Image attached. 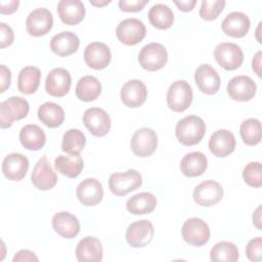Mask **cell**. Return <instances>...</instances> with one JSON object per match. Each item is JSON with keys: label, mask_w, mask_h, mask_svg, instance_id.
<instances>
[{"label": "cell", "mask_w": 262, "mask_h": 262, "mask_svg": "<svg viewBox=\"0 0 262 262\" xmlns=\"http://www.w3.org/2000/svg\"><path fill=\"white\" fill-rule=\"evenodd\" d=\"M206 133V124L204 120L198 116L190 115L179 120L175 134L178 141L186 146L198 144Z\"/></svg>", "instance_id": "obj_1"}, {"label": "cell", "mask_w": 262, "mask_h": 262, "mask_svg": "<svg viewBox=\"0 0 262 262\" xmlns=\"http://www.w3.org/2000/svg\"><path fill=\"white\" fill-rule=\"evenodd\" d=\"M29 102L20 96H11L0 103V127L9 128L14 121L26 118L29 114Z\"/></svg>", "instance_id": "obj_2"}, {"label": "cell", "mask_w": 262, "mask_h": 262, "mask_svg": "<svg viewBox=\"0 0 262 262\" xmlns=\"http://www.w3.org/2000/svg\"><path fill=\"white\" fill-rule=\"evenodd\" d=\"M192 97L191 86L184 80L173 82L169 86L166 95L169 108L175 113H182L187 110L191 104Z\"/></svg>", "instance_id": "obj_3"}, {"label": "cell", "mask_w": 262, "mask_h": 262, "mask_svg": "<svg viewBox=\"0 0 262 262\" xmlns=\"http://www.w3.org/2000/svg\"><path fill=\"white\" fill-rule=\"evenodd\" d=\"M141 184L142 177L134 169H129L123 173H113L108 178L110 190L117 196H124L139 188Z\"/></svg>", "instance_id": "obj_4"}, {"label": "cell", "mask_w": 262, "mask_h": 262, "mask_svg": "<svg viewBox=\"0 0 262 262\" xmlns=\"http://www.w3.org/2000/svg\"><path fill=\"white\" fill-rule=\"evenodd\" d=\"M168 60V53L164 45L160 43H149L141 48L138 54V61L141 68L155 72L163 69Z\"/></svg>", "instance_id": "obj_5"}, {"label": "cell", "mask_w": 262, "mask_h": 262, "mask_svg": "<svg viewBox=\"0 0 262 262\" xmlns=\"http://www.w3.org/2000/svg\"><path fill=\"white\" fill-rule=\"evenodd\" d=\"M210 228L201 218H188L181 227V235L185 243L193 247H202L210 239Z\"/></svg>", "instance_id": "obj_6"}, {"label": "cell", "mask_w": 262, "mask_h": 262, "mask_svg": "<svg viewBox=\"0 0 262 262\" xmlns=\"http://www.w3.org/2000/svg\"><path fill=\"white\" fill-rule=\"evenodd\" d=\"M214 57L224 70L233 71L242 66L244 52L235 43L222 42L215 47Z\"/></svg>", "instance_id": "obj_7"}, {"label": "cell", "mask_w": 262, "mask_h": 262, "mask_svg": "<svg viewBox=\"0 0 262 262\" xmlns=\"http://www.w3.org/2000/svg\"><path fill=\"white\" fill-rule=\"evenodd\" d=\"M130 146L135 156L140 158L149 157L158 147L157 133L150 128H140L132 135Z\"/></svg>", "instance_id": "obj_8"}, {"label": "cell", "mask_w": 262, "mask_h": 262, "mask_svg": "<svg viewBox=\"0 0 262 262\" xmlns=\"http://www.w3.org/2000/svg\"><path fill=\"white\" fill-rule=\"evenodd\" d=\"M146 34L144 24L138 18H126L119 23L116 35L119 41L125 45H136L141 42Z\"/></svg>", "instance_id": "obj_9"}, {"label": "cell", "mask_w": 262, "mask_h": 262, "mask_svg": "<svg viewBox=\"0 0 262 262\" xmlns=\"http://www.w3.org/2000/svg\"><path fill=\"white\" fill-rule=\"evenodd\" d=\"M83 123L89 132L96 136H105L112 126V121L108 114L100 107H90L84 112Z\"/></svg>", "instance_id": "obj_10"}, {"label": "cell", "mask_w": 262, "mask_h": 262, "mask_svg": "<svg viewBox=\"0 0 262 262\" xmlns=\"http://www.w3.org/2000/svg\"><path fill=\"white\" fill-rule=\"evenodd\" d=\"M155 229L150 221L146 219L131 223L126 230V241L132 248H143L147 246L154 237Z\"/></svg>", "instance_id": "obj_11"}, {"label": "cell", "mask_w": 262, "mask_h": 262, "mask_svg": "<svg viewBox=\"0 0 262 262\" xmlns=\"http://www.w3.org/2000/svg\"><path fill=\"white\" fill-rule=\"evenodd\" d=\"M53 16L49 9L39 7L31 11L26 20V29L29 35L41 37L46 35L52 28Z\"/></svg>", "instance_id": "obj_12"}, {"label": "cell", "mask_w": 262, "mask_h": 262, "mask_svg": "<svg viewBox=\"0 0 262 262\" xmlns=\"http://www.w3.org/2000/svg\"><path fill=\"white\" fill-rule=\"evenodd\" d=\"M223 187L215 180H205L195 186L193 201L203 207H211L219 203L223 198Z\"/></svg>", "instance_id": "obj_13"}, {"label": "cell", "mask_w": 262, "mask_h": 262, "mask_svg": "<svg viewBox=\"0 0 262 262\" xmlns=\"http://www.w3.org/2000/svg\"><path fill=\"white\" fill-rule=\"evenodd\" d=\"M72 84L71 74L63 68L52 69L46 77L45 89L54 97H62L70 91Z\"/></svg>", "instance_id": "obj_14"}, {"label": "cell", "mask_w": 262, "mask_h": 262, "mask_svg": "<svg viewBox=\"0 0 262 262\" xmlns=\"http://www.w3.org/2000/svg\"><path fill=\"white\" fill-rule=\"evenodd\" d=\"M31 180L33 185L39 190H49L57 183V175L45 156L36 163Z\"/></svg>", "instance_id": "obj_15"}, {"label": "cell", "mask_w": 262, "mask_h": 262, "mask_svg": "<svg viewBox=\"0 0 262 262\" xmlns=\"http://www.w3.org/2000/svg\"><path fill=\"white\" fill-rule=\"evenodd\" d=\"M257 86L249 76H235L227 84L229 97L236 101H249L256 94Z\"/></svg>", "instance_id": "obj_16"}, {"label": "cell", "mask_w": 262, "mask_h": 262, "mask_svg": "<svg viewBox=\"0 0 262 262\" xmlns=\"http://www.w3.org/2000/svg\"><path fill=\"white\" fill-rule=\"evenodd\" d=\"M84 59L89 68L93 70H103L111 62V49L102 42H92L85 48Z\"/></svg>", "instance_id": "obj_17"}, {"label": "cell", "mask_w": 262, "mask_h": 262, "mask_svg": "<svg viewBox=\"0 0 262 262\" xmlns=\"http://www.w3.org/2000/svg\"><path fill=\"white\" fill-rule=\"evenodd\" d=\"M194 81L199 89L208 95L217 93L221 83L217 71L208 63H203L196 68L194 72Z\"/></svg>", "instance_id": "obj_18"}, {"label": "cell", "mask_w": 262, "mask_h": 262, "mask_svg": "<svg viewBox=\"0 0 262 262\" xmlns=\"http://www.w3.org/2000/svg\"><path fill=\"white\" fill-rule=\"evenodd\" d=\"M76 195L82 205L88 207L96 206L103 198V188L97 179L86 178L77 186Z\"/></svg>", "instance_id": "obj_19"}, {"label": "cell", "mask_w": 262, "mask_h": 262, "mask_svg": "<svg viewBox=\"0 0 262 262\" xmlns=\"http://www.w3.org/2000/svg\"><path fill=\"white\" fill-rule=\"evenodd\" d=\"M121 100L128 107H139L147 97V89L143 82L134 79L126 82L121 89Z\"/></svg>", "instance_id": "obj_20"}, {"label": "cell", "mask_w": 262, "mask_h": 262, "mask_svg": "<svg viewBox=\"0 0 262 262\" xmlns=\"http://www.w3.org/2000/svg\"><path fill=\"white\" fill-rule=\"evenodd\" d=\"M29 170V160L26 156L12 152L7 155L2 162V172L11 181H19L25 178Z\"/></svg>", "instance_id": "obj_21"}, {"label": "cell", "mask_w": 262, "mask_h": 262, "mask_svg": "<svg viewBox=\"0 0 262 262\" xmlns=\"http://www.w3.org/2000/svg\"><path fill=\"white\" fill-rule=\"evenodd\" d=\"M250 27L251 21L249 16L241 11L228 13L221 24L223 33L234 38L245 37L248 34Z\"/></svg>", "instance_id": "obj_22"}, {"label": "cell", "mask_w": 262, "mask_h": 262, "mask_svg": "<svg viewBox=\"0 0 262 262\" xmlns=\"http://www.w3.org/2000/svg\"><path fill=\"white\" fill-rule=\"evenodd\" d=\"M235 137L226 129H220L215 131L209 139L210 151L218 158H224L229 156L235 148Z\"/></svg>", "instance_id": "obj_23"}, {"label": "cell", "mask_w": 262, "mask_h": 262, "mask_svg": "<svg viewBox=\"0 0 262 262\" xmlns=\"http://www.w3.org/2000/svg\"><path fill=\"white\" fill-rule=\"evenodd\" d=\"M85 6L80 0H60L57 3V13L60 20L69 26L80 24L85 17Z\"/></svg>", "instance_id": "obj_24"}, {"label": "cell", "mask_w": 262, "mask_h": 262, "mask_svg": "<svg viewBox=\"0 0 262 262\" xmlns=\"http://www.w3.org/2000/svg\"><path fill=\"white\" fill-rule=\"evenodd\" d=\"M75 254L80 262H99L103 256L102 245L94 236H85L78 243Z\"/></svg>", "instance_id": "obj_25"}, {"label": "cell", "mask_w": 262, "mask_h": 262, "mask_svg": "<svg viewBox=\"0 0 262 262\" xmlns=\"http://www.w3.org/2000/svg\"><path fill=\"white\" fill-rule=\"evenodd\" d=\"M53 229L64 238H74L80 232V222L78 218L67 211H61L53 215L52 220Z\"/></svg>", "instance_id": "obj_26"}, {"label": "cell", "mask_w": 262, "mask_h": 262, "mask_svg": "<svg viewBox=\"0 0 262 262\" xmlns=\"http://www.w3.org/2000/svg\"><path fill=\"white\" fill-rule=\"evenodd\" d=\"M80 45L78 36L70 31L54 35L50 40V49L58 56H69L75 53Z\"/></svg>", "instance_id": "obj_27"}, {"label": "cell", "mask_w": 262, "mask_h": 262, "mask_svg": "<svg viewBox=\"0 0 262 262\" xmlns=\"http://www.w3.org/2000/svg\"><path fill=\"white\" fill-rule=\"evenodd\" d=\"M208 167L207 157L201 151H192L185 155L180 162V170L184 176H201Z\"/></svg>", "instance_id": "obj_28"}, {"label": "cell", "mask_w": 262, "mask_h": 262, "mask_svg": "<svg viewBox=\"0 0 262 262\" xmlns=\"http://www.w3.org/2000/svg\"><path fill=\"white\" fill-rule=\"evenodd\" d=\"M19 141L29 150H39L46 142L45 132L35 124L24 126L19 131Z\"/></svg>", "instance_id": "obj_29"}, {"label": "cell", "mask_w": 262, "mask_h": 262, "mask_svg": "<svg viewBox=\"0 0 262 262\" xmlns=\"http://www.w3.org/2000/svg\"><path fill=\"white\" fill-rule=\"evenodd\" d=\"M157 207V198L150 192H139L132 195L126 203V209L133 215L151 213Z\"/></svg>", "instance_id": "obj_30"}, {"label": "cell", "mask_w": 262, "mask_h": 262, "mask_svg": "<svg viewBox=\"0 0 262 262\" xmlns=\"http://www.w3.org/2000/svg\"><path fill=\"white\" fill-rule=\"evenodd\" d=\"M38 118L45 126L49 128H56L63 123L64 112L59 104L47 101L39 106Z\"/></svg>", "instance_id": "obj_31"}, {"label": "cell", "mask_w": 262, "mask_h": 262, "mask_svg": "<svg viewBox=\"0 0 262 262\" xmlns=\"http://www.w3.org/2000/svg\"><path fill=\"white\" fill-rule=\"evenodd\" d=\"M41 80V71L33 66L25 67L17 77V88L23 94H32L37 91Z\"/></svg>", "instance_id": "obj_32"}, {"label": "cell", "mask_w": 262, "mask_h": 262, "mask_svg": "<svg viewBox=\"0 0 262 262\" xmlns=\"http://www.w3.org/2000/svg\"><path fill=\"white\" fill-rule=\"evenodd\" d=\"M54 166L60 174L69 178H76L84 168V161L79 155H60L54 160Z\"/></svg>", "instance_id": "obj_33"}, {"label": "cell", "mask_w": 262, "mask_h": 262, "mask_svg": "<svg viewBox=\"0 0 262 262\" xmlns=\"http://www.w3.org/2000/svg\"><path fill=\"white\" fill-rule=\"evenodd\" d=\"M101 93V84L94 76L82 77L76 86V95L82 101H93Z\"/></svg>", "instance_id": "obj_34"}, {"label": "cell", "mask_w": 262, "mask_h": 262, "mask_svg": "<svg viewBox=\"0 0 262 262\" xmlns=\"http://www.w3.org/2000/svg\"><path fill=\"white\" fill-rule=\"evenodd\" d=\"M149 23L159 30H167L174 23V13L172 9L163 3H158L151 6L148 11Z\"/></svg>", "instance_id": "obj_35"}, {"label": "cell", "mask_w": 262, "mask_h": 262, "mask_svg": "<svg viewBox=\"0 0 262 262\" xmlns=\"http://www.w3.org/2000/svg\"><path fill=\"white\" fill-rule=\"evenodd\" d=\"M239 253L237 247L230 242H219L210 251V259L213 262H235L238 260Z\"/></svg>", "instance_id": "obj_36"}, {"label": "cell", "mask_w": 262, "mask_h": 262, "mask_svg": "<svg viewBox=\"0 0 262 262\" xmlns=\"http://www.w3.org/2000/svg\"><path fill=\"white\" fill-rule=\"evenodd\" d=\"M86 144V137L79 129H69L62 136L61 149L69 155H79Z\"/></svg>", "instance_id": "obj_37"}, {"label": "cell", "mask_w": 262, "mask_h": 262, "mask_svg": "<svg viewBox=\"0 0 262 262\" xmlns=\"http://www.w3.org/2000/svg\"><path fill=\"white\" fill-rule=\"evenodd\" d=\"M239 133L244 143L247 145H256L261 141V123L258 119L250 118L245 120L239 127Z\"/></svg>", "instance_id": "obj_38"}, {"label": "cell", "mask_w": 262, "mask_h": 262, "mask_svg": "<svg viewBox=\"0 0 262 262\" xmlns=\"http://www.w3.org/2000/svg\"><path fill=\"white\" fill-rule=\"evenodd\" d=\"M262 166L260 162H251L247 164L243 170V178L245 182L252 187H260L262 185Z\"/></svg>", "instance_id": "obj_39"}, {"label": "cell", "mask_w": 262, "mask_h": 262, "mask_svg": "<svg viewBox=\"0 0 262 262\" xmlns=\"http://www.w3.org/2000/svg\"><path fill=\"white\" fill-rule=\"evenodd\" d=\"M226 2L223 0H204L201 4L199 14L205 20H214L224 9Z\"/></svg>", "instance_id": "obj_40"}, {"label": "cell", "mask_w": 262, "mask_h": 262, "mask_svg": "<svg viewBox=\"0 0 262 262\" xmlns=\"http://www.w3.org/2000/svg\"><path fill=\"white\" fill-rule=\"evenodd\" d=\"M262 238L260 236L252 238L247 247H246V255L249 258V260L254 262H259L262 260Z\"/></svg>", "instance_id": "obj_41"}, {"label": "cell", "mask_w": 262, "mask_h": 262, "mask_svg": "<svg viewBox=\"0 0 262 262\" xmlns=\"http://www.w3.org/2000/svg\"><path fill=\"white\" fill-rule=\"evenodd\" d=\"M147 3L148 0H120L119 7L125 12H137L140 11Z\"/></svg>", "instance_id": "obj_42"}, {"label": "cell", "mask_w": 262, "mask_h": 262, "mask_svg": "<svg viewBox=\"0 0 262 262\" xmlns=\"http://www.w3.org/2000/svg\"><path fill=\"white\" fill-rule=\"evenodd\" d=\"M14 40V34L12 29L4 23L0 24V47L5 48L12 44Z\"/></svg>", "instance_id": "obj_43"}, {"label": "cell", "mask_w": 262, "mask_h": 262, "mask_svg": "<svg viewBox=\"0 0 262 262\" xmlns=\"http://www.w3.org/2000/svg\"><path fill=\"white\" fill-rule=\"evenodd\" d=\"M10 82H11V72L10 70L1 64L0 66V92L3 93L9 86H10Z\"/></svg>", "instance_id": "obj_44"}, {"label": "cell", "mask_w": 262, "mask_h": 262, "mask_svg": "<svg viewBox=\"0 0 262 262\" xmlns=\"http://www.w3.org/2000/svg\"><path fill=\"white\" fill-rule=\"evenodd\" d=\"M38 257L35 255V253H33L30 250H20L18 251L12 261L13 262H24V261H38Z\"/></svg>", "instance_id": "obj_45"}, {"label": "cell", "mask_w": 262, "mask_h": 262, "mask_svg": "<svg viewBox=\"0 0 262 262\" xmlns=\"http://www.w3.org/2000/svg\"><path fill=\"white\" fill-rule=\"evenodd\" d=\"M18 0H9V1H1L0 2V12L2 14H11L18 7Z\"/></svg>", "instance_id": "obj_46"}, {"label": "cell", "mask_w": 262, "mask_h": 262, "mask_svg": "<svg viewBox=\"0 0 262 262\" xmlns=\"http://www.w3.org/2000/svg\"><path fill=\"white\" fill-rule=\"evenodd\" d=\"M174 4L178 7L179 10L183 12H187L192 10L194 5L196 4V0H180V1H174Z\"/></svg>", "instance_id": "obj_47"}, {"label": "cell", "mask_w": 262, "mask_h": 262, "mask_svg": "<svg viewBox=\"0 0 262 262\" xmlns=\"http://www.w3.org/2000/svg\"><path fill=\"white\" fill-rule=\"evenodd\" d=\"M261 54H262V52L258 51L254 55L253 60H252V68L259 77H261Z\"/></svg>", "instance_id": "obj_48"}, {"label": "cell", "mask_w": 262, "mask_h": 262, "mask_svg": "<svg viewBox=\"0 0 262 262\" xmlns=\"http://www.w3.org/2000/svg\"><path fill=\"white\" fill-rule=\"evenodd\" d=\"M253 224L257 229L261 230V206H259L253 214Z\"/></svg>", "instance_id": "obj_49"}, {"label": "cell", "mask_w": 262, "mask_h": 262, "mask_svg": "<svg viewBox=\"0 0 262 262\" xmlns=\"http://www.w3.org/2000/svg\"><path fill=\"white\" fill-rule=\"evenodd\" d=\"M111 1H90V3L94 6H103V5H106L108 4Z\"/></svg>", "instance_id": "obj_50"}]
</instances>
